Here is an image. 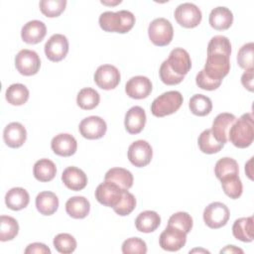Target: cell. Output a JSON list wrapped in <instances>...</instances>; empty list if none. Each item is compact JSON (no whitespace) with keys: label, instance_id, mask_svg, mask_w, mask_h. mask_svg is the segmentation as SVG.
Segmentation results:
<instances>
[{"label":"cell","instance_id":"8","mask_svg":"<svg viewBox=\"0 0 254 254\" xmlns=\"http://www.w3.org/2000/svg\"><path fill=\"white\" fill-rule=\"evenodd\" d=\"M15 66L23 75H34L40 69L41 60L35 51L24 49L15 57Z\"/></svg>","mask_w":254,"mask_h":254},{"label":"cell","instance_id":"32","mask_svg":"<svg viewBox=\"0 0 254 254\" xmlns=\"http://www.w3.org/2000/svg\"><path fill=\"white\" fill-rule=\"evenodd\" d=\"M197 144L200 151L204 154H214L219 152L224 144L218 142L212 135L210 129L203 130L197 139Z\"/></svg>","mask_w":254,"mask_h":254},{"label":"cell","instance_id":"37","mask_svg":"<svg viewBox=\"0 0 254 254\" xmlns=\"http://www.w3.org/2000/svg\"><path fill=\"white\" fill-rule=\"evenodd\" d=\"M220 182L222 190L226 195H228L232 199L240 197L243 191V186L238 175L224 178L220 180Z\"/></svg>","mask_w":254,"mask_h":254},{"label":"cell","instance_id":"42","mask_svg":"<svg viewBox=\"0 0 254 254\" xmlns=\"http://www.w3.org/2000/svg\"><path fill=\"white\" fill-rule=\"evenodd\" d=\"M192 217L185 211H179L171 215L168 220V225L175 226L186 233H189L192 228Z\"/></svg>","mask_w":254,"mask_h":254},{"label":"cell","instance_id":"4","mask_svg":"<svg viewBox=\"0 0 254 254\" xmlns=\"http://www.w3.org/2000/svg\"><path fill=\"white\" fill-rule=\"evenodd\" d=\"M148 35L154 45L164 47L172 42L174 29L169 20L165 18H156L148 27Z\"/></svg>","mask_w":254,"mask_h":254},{"label":"cell","instance_id":"47","mask_svg":"<svg viewBox=\"0 0 254 254\" xmlns=\"http://www.w3.org/2000/svg\"><path fill=\"white\" fill-rule=\"evenodd\" d=\"M25 253L29 254V253H38V254H51V250L50 248L43 244V243H39V242H35L32 244H29L27 246V248L25 249Z\"/></svg>","mask_w":254,"mask_h":254},{"label":"cell","instance_id":"13","mask_svg":"<svg viewBox=\"0 0 254 254\" xmlns=\"http://www.w3.org/2000/svg\"><path fill=\"white\" fill-rule=\"evenodd\" d=\"M68 53V41L64 35L55 34L45 44L46 57L52 62H61Z\"/></svg>","mask_w":254,"mask_h":254},{"label":"cell","instance_id":"27","mask_svg":"<svg viewBox=\"0 0 254 254\" xmlns=\"http://www.w3.org/2000/svg\"><path fill=\"white\" fill-rule=\"evenodd\" d=\"M36 207L41 214L52 215L59 207V198L52 191H41L36 196Z\"/></svg>","mask_w":254,"mask_h":254},{"label":"cell","instance_id":"2","mask_svg":"<svg viewBox=\"0 0 254 254\" xmlns=\"http://www.w3.org/2000/svg\"><path fill=\"white\" fill-rule=\"evenodd\" d=\"M100 28L105 32H115L125 34L129 32L135 24V16L127 10L117 12H103L98 19Z\"/></svg>","mask_w":254,"mask_h":254},{"label":"cell","instance_id":"50","mask_svg":"<svg viewBox=\"0 0 254 254\" xmlns=\"http://www.w3.org/2000/svg\"><path fill=\"white\" fill-rule=\"evenodd\" d=\"M196 251H198V252L203 251V252H205V253H209V251H207V250H202V249H193V250L190 251V253H193V252H196Z\"/></svg>","mask_w":254,"mask_h":254},{"label":"cell","instance_id":"33","mask_svg":"<svg viewBox=\"0 0 254 254\" xmlns=\"http://www.w3.org/2000/svg\"><path fill=\"white\" fill-rule=\"evenodd\" d=\"M214 174L218 180L224 178L239 175L238 163L229 157H224L219 159L214 166Z\"/></svg>","mask_w":254,"mask_h":254},{"label":"cell","instance_id":"16","mask_svg":"<svg viewBox=\"0 0 254 254\" xmlns=\"http://www.w3.org/2000/svg\"><path fill=\"white\" fill-rule=\"evenodd\" d=\"M125 91L131 98L143 99L150 95L152 91V82L147 76L136 75L126 82Z\"/></svg>","mask_w":254,"mask_h":254},{"label":"cell","instance_id":"30","mask_svg":"<svg viewBox=\"0 0 254 254\" xmlns=\"http://www.w3.org/2000/svg\"><path fill=\"white\" fill-rule=\"evenodd\" d=\"M33 174L36 180L40 182H50L57 174V167L50 159H40L34 165Z\"/></svg>","mask_w":254,"mask_h":254},{"label":"cell","instance_id":"22","mask_svg":"<svg viewBox=\"0 0 254 254\" xmlns=\"http://www.w3.org/2000/svg\"><path fill=\"white\" fill-rule=\"evenodd\" d=\"M146 124L145 110L140 106L131 107L125 114L124 125L125 129L130 134L140 133Z\"/></svg>","mask_w":254,"mask_h":254},{"label":"cell","instance_id":"3","mask_svg":"<svg viewBox=\"0 0 254 254\" xmlns=\"http://www.w3.org/2000/svg\"><path fill=\"white\" fill-rule=\"evenodd\" d=\"M183 95L180 91L170 90L162 93L151 104V112L156 117H164L175 113L183 104Z\"/></svg>","mask_w":254,"mask_h":254},{"label":"cell","instance_id":"18","mask_svg":"<svg viewBox=\"0 0 254 254\" xmlns=\"http://www.w3.org/2000/svg\"><path fill=\"white\" fill-rule=\"evenodd\" d=\"M51 148L56 155L69 157L76 152L77 143L72 135L67 133H60L52 139Z\"/></svg>","mask_w":254,"mask_h":254},{"label":"cell","instance_id":"36","mask_svg":"<svg viewBox=\"0 0 254 254\" xmlns=\"http://www.w3.org/2000/svg\"><path fill=\"white\" fill-rule=\"evenodd\" d=\"M19 232V224L17 220L8 215L0 216V240L9 241L14 239Z\"/></svg>","mask_w":254,"mask_h":254},{"label":"cell","instance_id":"7","mask_svg":"<svg viewBox=\"0 0 254 254\" xmlns=\"http://www.w3.org/2000/svg\"><path fill=\"white\" fill-rule=\"evenodd\" d=\"M124 190L116 184L104 181L95 190V198L97 201L108 207H115L120 201Z\"/></svg>","mask_w":254,"mask_h":254},{"label":"cell","instance_id":"17","mask_svg":"<svg viewBox=\"0 0 254 254\" xmlns=\"http://www.w3.org/2000/svg\"><path fill=\"white\" fill-rule=\"evenodd\" d=\"M236 120V117L228 112H223L218 114L213 122L211 127V132L213 137L220 143L225 144L228 141V132L234 121Z\"/></svg>","mask_w":254,"mask_h":254},{"label":"cell","instance_id":"31","mask_svg":"<svg viewBox=\"0 0 254 254\" xmlns=\"http://www.w3.org/2000/svg\"><path fill=\"white\" fill-rule=\"evenodd\" d=\"M29 89L22 83H13L7 89L5 93L6 100L8 103L20 106L27 102L29 99Z\"/></svg>","mask_w":254,"mask_h":254},{"label":"cell","instance_id":"41","mask_svg":"<svg viewBox=\"0 0 254 254\" xmlns=\"http://www.w3.org/2000/svg\"><path fill=\"white\" fill-rule=\"evenodd\" d=\"M253 54H254V44L252 42L243 45L237 54V63L239 66L245 70L254 69Z\"/></svg>","mask_w":254,"mask_h":254},{"label":"cell","instance_id":"26","mask_svg":"<svg viewBox=\"0 0 254 254\" xmlns=\"http://www.w3.org/2000/svg\"><path fill=\"white\" fill-rule=\"evenodd\" d=\"M161 224L160 215L154 210H145L136 217L135 226L137 230L144 233L155 231Z\"/></svg>","mask_w":254,"mask_h":254},{"label":"cell","instance_id":"23","mask_svg":"<svg viewBox=\"0 0 254 254\" xmlns=\"http://www.w3.org/2000/svg\"><path fill=\"white\" fill-rule=\"evenodd\" d=\"M208 21L210 26L215 30H227L233 23V14L228 8L218 6L211 10Z\"/></svg>","mask_w":254,"mask_h":254},{"label":"cell","instance_id":"49","mask_svg":"<svg viewBox=\"0 0 254 254\" xmlns=\"http://www.w3.org/2000/svg\"><path fill=\"white\" fill-rule=\"evenodd\" d=\"M220 253H243V250L235 247L234 245H227L225 248L220 250Z\"/></svg>","mask_w":254,"mask_h":254},{"label":"cell","instance_id":"48","mask_svg":"<svg viewBox=\"0 0 254 254\" xmlns=\"http://www.w3.org/2000/svg\"><path fill=\"white\" fill-rule=\"evenodd\" d=\"M253 75H254V69H251V70H245L244 73L242 74L241 76V83L242 85L248 89L249 91H253Z\"/></svg>","mask_w":254,"mask_h":254},{"label":"cell","instance_id":"20","mask_svg":"<svg viewBox=\"0 0 254 254\" xmlns=\"http://www.w3.org/2000/svg\"><path fill=\"white\" fill-rule=\"evenodd\" d=\"M64 185L71 190H81L87 185V177L85 173L76 167H67L62 174Z\"/></svg>","mask_w":254,"mask_h":254},{"label":"cell","instance_id":"40","mask_svg":"<svg viewBox=\"0 0 254 254\" xmlns=\"http://www.w3.org/2000/svg\"><path fill=\"white\" fill-rule=\"evenodd\" d=\"M208 53H219L230 58L231 44L229 39L221 35L212 37L207 45V54Z\"/></svg>","mask_w":254,"mask_h":254},{"label":"cell","instance_id":"6","mask_svg":"<svg viewBox=\"0 0 254 254\" xmlns=\"http://www.w3.org/2000/svg\"><path fill=\"white\" fill-rule=\"evenodd\" d=\"M230 216L228 207L219 201L209 203L203 210L204 223L212 229H217L224 226Z\"/></svg>","mask_w":254,"mask_h":254},{"label":"cell","instance_id":"38","mask_svg":"<svg viewBox=\"0 0 254 254\" xmlns=\"http://www.w3.org/2000/svg\"><path fill=\"white\" fill-rule=\"evenodd\" d=\"M41 12L49 17L54 18L60 16L65 9V0H41L39 3Z\"/></svg>","mask_w":254,"mask_h":254},{"label":"cell","instance_id":"28","mask_svg":"<svg viewBox=\"0 0 254 254\" xmlns=\"http://www.w3.org/2000/svg\"><path fill=\"white\" fill-rule=\"evenodd\" d=\"M233 236L243 242L253 241V216L240 217L232 226Z\"/></svg>","mask_w":254,"mask_h":254},{"label":"cell","instance_id":"9","mask_svg":"<svg viewBox=\"0 0 254 254\" xmlns=\"http://www.w3.org/2000/svg\"><path fill=\"white\" fill-rule=\"evenodd\" d=\"M201 18L200 9L193 3H182L175 10V19L185 28L196 27L200 23Z\"/></svg>","mask_w":254,"mask_h":254},{"label":"cell","instance_id":"43","mask_svg":"<svg viewBox=\"0 0 254 254\" xmlns=\"http://www.w3.org/2000/svg\"><path fill=\"white\" fill-rule=\"evenodd\" d=\"M135 206H136V198L134 194L129 192L128 190H124L120 201L115 207H113V209L118 215L126 216L134 210Z\"/></svg>","mask_w":254,"mask_h":254},{"label":"cell","instance_id":"12","mask_svg":"<svg viewBox=\"0 0 254 254\" xmlns=\"http://www.w3.org/2000/svg\"><path fill=\"white\" fill-rule=\"evenodd\" d=\"M120 71L112 64L99 65L94 72V81L98 87L110 90L115 88L120 82Z\"/></svg>","mask_w":254,"mask_h":254},{"label":"cell","instance_id":"10","mask_svg":"<svg viewBox=\"0 0 254 254\" xmlns=\"http://www.w3.org/2000/svg\"><path fill=\"white\" fill-rule=\"evenodd\" d=\"M187 242V233L183 230L168 225L159 237V243L162 249L170 252L179 251Z\"/></svg>","mask_w":254,"mask_h":254},{"label":"cell","instance_id":"45","mask_svg":"<svg viewBox=\"0 0 254 254\" xmlns=\"http://www.w3.org/2000/svg\"><path fill=\"white\" fill-rule=\"evenodd\" d=\"M159 74H160V78L161 80L167 84V85H175V84H178L180 82L183 81L184 77L185 76H182V75H178L177 73H175L171 67L169 66L167 61L165 60L161 66H160V69H159Z\"/></svg>","mask_w":254,"mask_h":254},{"label":"cell","instance_id":"11","mask_svg":"<svg viewBox=\"0 0 254 254\" xmlns=\"http://www.w3.org/2000/svg\"><path fill=\"white\" fill-rule=\"evenodd\" d=\"M127 155L133 166L142 168L150 164L153 157V150L147 141L137 140L129 146Z\"/></svg>","mask_w":254,"mask_h":254},{"label":"cell","instance_id":"25","mask_svg":"<svg viewBox=\"0 0 254 254\" xmlns=\"http://www.w3.org/2000/svg\"><path fill=\"white\" fill-rule=\"evenodd\" d=\"M30 195L23 188H12L5 195V203L12 210H21L29 204Z\"/></svg>","mask_w":254,"mask_h":254},{"label":"cell","instance_id":"46","mask_svg":"<svg viewBox=\"0 0 254 254\" xmlns=\"http://www.w3.org/2000/svg\"><path fill=\"white\" fill-rule=\"evenodd\" d=\"M195 82H196V85L201 89L214 90L220 86L222 81L210 78L205 74L203 69H201L200 71H198V73L195 76Z\"/></svg>","mask_w":254,"mask_h":254},{"label":"cell","instance_id":"14","mask_svg":"<svg viewBox=\"0 0 254 254\" xmlns=\"http://www.w3.org/2000/svg\"><path fill=\"white\" fill-rule=\"evenodd\" d=\"M82 137L90 140L102 138L107 130L106 122L99 116H88L81 120L78 126Z\"/></svg>","mask_w":254,"mask_h":254},{"label":"cell","instance_id":"34","mask_svg":"<svg viewBox=\"0 0 254 254\" xmlns=\"http://www.w3.org/2000/svg\"><path fill=\"white\" fill-rule=\"evenodd\" d=\"M99 101V93L91 87H84L80 89L76 96L77 105L84 110H91L95 108L98 105Z\"/></svg>","mask_w":254,"mask_h":254},{"label":"cell","instance_id":"44","mask_svg":"<svg viewBox=\"0 0 254 254\" xmlns=\"http://www.w3.org/2000/svg\"><path fill=\"white\" fill-rule=\"evenodd\" d=\"M122 252L124 254L147 253V245L145 241L139 237H130L126 239L122 244Z\"/></svg>","mask_w":254,"mask_h":254},{"label":"cell","instance_id":"15","mask_svg":"<svg viewBox=\"0 0 254 254\" xmlns=\"http://www.w3.org/2000/svg\"><path fill=\"white\" fill-rule=\"evenodd\" d=\"M171 69L178 75L185 76L191 67V61L189 53L182 48H175L171 51L166 60Z\"/></svg>","mask_w":254,"mask_h":254},{"label":"cell","instance_id":"24","mask_svg":"<svg viewBox=\"0 0 254 254\" xmlns=\"http://www.w3.org/2000/svg\"><path fill=\"white\" fill-rule=\"evenodd\" d=\"M90 210V203L84 196H71L65 202V211L72 218L81 219L87 216Z\"/></svg>","mask_w":254,"mask_h":254},{"label":"cell","instance_id":"29","mask_svg":"<svg viewBox=\"0 0 254 254\" xmlns=\"http://www.w3.org/2000/svg\"><path fill=\"white\" fill-rule=\"evenodd\" d=\"M104 181H109L123 190H129L133 186V175L124 168H111L105 174Z\"/></svg>","mask_w":254,"mask_h":254},{"label":"cell","instance_id":"21","mask_svg":"<svg viewBox=\"0 0 254 254\" xmlns=\"http://www.w3.org/2000/svg\"><path fill=\"white\" fill-rule=\"evenodd\" d=\"M3 139L8 147L19 148L27 139V131L21 123L11 122L4 128Z\"/></svg>","mask_w":254,"mask_h":254},{"label":"cell","instance_id":"19","mask_svg":"<svg viewBox=\"0 0 254 254\" xmlns=\"http://www.w3.org/2000/svg\"><path fill=\"white\" fill-rule=\"evenodd\" d=\"M47 34L46 25L39 20H32L26 23L21 30V38L27 44H38L42 42Z\"/></svg>","mask_w":254,"mask_h":254},{"label":"cell","instance_id":"39","mask_svg":"<svg viewBox=\"0 0 254 254\" xmlns=\"http://www.w3.org/2000/svg\"><path fill=\"white\" fill-rule=\"evenodd\" d=\"M54 247L63 254L72 253L76 248L75 238L68 233H60L54 238Z\"/></svg>","mask_w":254,"mask_h":254},{"label":"cell","instance_id":"35","mask_svg":"<svg viewBox=\"0 0 254 254\" xmlns=\"http://www.w3.org/2000/svg\"><path fill=\"white\" fill-rule=\"evenodd\" d=\"M189 107L192 114L196 116H205L212 109V102L209 97L203 94H194L190 97Z\"/></svg>","mask_w":254,"mask_h":254},{"label":"cell","instance_id":"1","mask_svg":"<svg viewBox=\"0 0 254 254\" xmlns=\"http://www.w3.org/2000/svg\"><path fill=\"white\" fill-rule=\"evenodd\" d=\"M254 139L253 114L245 113L234 121L228 132V140L237 148L249 147Z\"/></svg>","mask_w":254,"mask_h":254},{"label":"cell","instance_id":"5","mask_svg":"<svg viewBox=\"0 0 254 254\" xmlns=\"http://www.w3.org/2000/svg\"><path fill=\"white\" fill-rule=\"evenodd\" d=\"M230 70L229 57L219 53H208L203 71L212 79L220 80L228 74Z\"/></svg>","mask_w":254,"mask_h":254}]
</instances>
